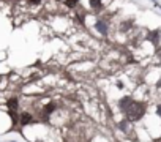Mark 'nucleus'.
I'll list each match as a JSON object with an SVG mask.
<instances>
[{
  "label": "nucleus",
  "mask_w": 161,
  "mask_h": 142,
  "mask_svg": "<svg viewBox=\"0 0 161 142\" xmlns=\"http://www.w3.org/2000/svg\"><path fill=\"white\" fill-rule=\"evenodd\" d=\"M8 107L11 109V111H14V109L18 107V98H11V100H8Z\"/></svg>",
  "instance_id": "9"
},
{
  "label": "nucleus",
  "mask_w": 161,
  "mask_h": 142,
  "mask_svg": "<svg viewBox=\"0 0 161 142\" xmlns=\"http://www.w3.org/2000/svg\"><path fill=\"white\" fill-rule=\"evenodd\" d=\"M125 114L128 115L130 120H139L142 118V115L145 114V107H144L142 103H136V101H133L131 103V106L125 111Z\"/></svg>",
  "instance_id": "1"
},
{
  "label": "nucleus",
  "mask_w": 161,
  "mask_h": 142,
  "mask_svg": "<svg viewBox=\"0 0 161 142\" xmlns=\"http://www.w3.org/2000/svg\"><path fill=\"white\" fill-rule=\"evenodd\" d=\"M158 115L161 117V106H158Z\"/></svg>",
  "instance_id": "12"
},
{
  "label": "nucleus",
  "mask_w": 161,
  "mask_h": 142,
  "mask_svg": "<svg viewBox=\"0 0 161 142\" xmlns=\"http://www.w3.org/2000/svg\"><path fill=\"white\" fill-rule=\"evenodd\" d=\"M101 3H103V0H88V5H90V8H93V10L101 8Z\"/></svg>",
  "instance_id": "6"
},
{
  "label": "nucleus",
  "mask_w": 161,
  "mask_h": 142,
  "mask_svg": "<svg viewBox=\"0 0 161 142\" xmlns=\"http://www.w3.org/2000/svg\"><path fill=\"white\" fill-rule=\"evenodd\" d=\"M54 109H55V104H52V103H51V104H47L46 107H44V114H52Z\"/></svg>",
  "instance_id": "10"
},
{
  "label": "nucleus",
  "mask_w": 161,
  "mask_h": 142,
  "mask_svg": "<svg viewBox=\"0 0 161 142\" xmlns=\"http://www.w3.org/2000/svg\"><path fill=\"white\" fill-rule=\"evenodd\" d=\"M41 2H43V0H29L30 5H40Z\"/></svg>",
  "instance_id": "11"
},
{
  "label": "nucleus",
  "mask_w": 161,
  "mask_h": 142,
  "mask_svg": "<svg viewBox=\"0 0 161 142\" xmlns=\"http://www.w3.org/2000/svg\"><path fill=\"white\" fill-rule=\"evenodd\" d=\"M131 103H133V100H131L130 96H126V98H122L119 104H120V107L123 109V111H126V109H128V107L131 106Z\"/></svg>",
  "instance_id": "3"
},
{
  "label": "nucleus",
  "mask_w": 161,
  "mask_h": 142,
  "mask_svg": "<svg viewBox=\"0 0 161 142\" xmlns=\"http://www.w3.org/2000/svg\"><path fill=\"white\" fill-rule=\"evenodd\" d=\"M95 27H96V30L99 32V33H103V35L108 33V24L104 22V21H96Z\"/></svg>",
  "instance_id": "2"
},
{
  "label": "nucleus",
  "mask_w": 161,
  "mask_h": 142,
  "mask_svg": "<svg viewBox=\"0 0 161 142\" xmlns=\"http://www.w3.org/2000/svg\"><path fill=\"white\" fill-rule=\"evenodd\" d=\"M29 123H32V115L29 112H24L21 115V125H29Z\"/></svg>",
  "instance_id": "4"
},
{
  "label": "nucleus",
  "mask_w": 161,
  "mask_h": 142,
  "mask_svg": "<svg viewBox=\"0 0 161 142\" xmlns=\"http://www.w3.org/2000/svg\"><path fill=\"white\" fill-rule=\"evenodd\" d=\"M77 3H79V0H63V5L66 8H76Z\"/></svg>",
  "instance_id": "8"
},
{
  "label": "nucleus",
  "mask_w": 161,
  "mask_h": 142,
  "mask_svg": "<svg viewBox=\"0 0 161 142\" xmlns=\"http://www.w3.org/2000/svg\"><path fill=\"white\" fill-rule=\"evenodd\" d=\"M131 27H133V22H131V21H123V22L120 24V30H122V32H126V30H130Z\"/></svg>",
  "instance_id": "7"
},
{
  "label": "nucleus",
  "mask_w": 161,
  "mask_h": 142,
  "mask_svg": "<svg viewBox=\"0 0 161 142\" xmlns=\"http://www.w3.org/2000/svg\"><path fill=\"white\" fill-rule=\"evenodd\" d=\"M160 32L158 30H153V32H150V33H148V40H152L155 44H158V40H160Z\"/></svg>",
  "instance_id": "5"
}]
</instances>
